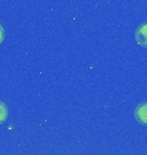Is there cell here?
<instances>
[{"mask_svg": "<svg viewBox=\"0 0 147 155\" xmlns=\"http://www.w3.org/2000/svg\"><path fill=\"white\" fill-rule=\"evenodd\" d=\"M134 38H136V41L138 43L141 47L147 48V23H143V25H141L137 28Z\"/></svg>", "mask_w": 147, "mask_h": 155, "instance_id": "6da1fadb", "label": "cell"}, {"mask_svg": "<svg viewBox=\"0 0 147 155\" xmlns=\"http://www.w3.org/2000/svg\"><path fill=\"white\" fill-rule=\"evenodd\" d=\"M7 116H8L7 106L4 105L3 102H0V124L5 122V120H7Z\"/></svg>", "mask_w": 147, "mask_h": 155, "instance_id": "3957f363", "label": "cell"}, {"mask_svg": "<svg viewBox=\"0 0 147 155\" xmlns=\"http://www.w3.org/2000/svg\"><path fill=\"white\" fill-rule=\"evenodd\" d=\"M3 40H4V30H3V27L0 26V43Z\"/></svg>", "mask_w": 147, "mask_h": 155, "instance_id": "277c9868", "label": "cell"}, {"mask_svg": "<svg viewBox=\"0 0 147 155\" xmlns=\"http://www.w3.org/2000/svg\"><path fill=\"white\" fill-rule=\"evenodd\" d=\"M134 116L141 124L147 125V102L137 106L134 111Z\"/></svg>", "mask_w": 147, "mask_h": 155, "instance_id": "7a4b0ae2", "label": "cell"}]
</instances>
